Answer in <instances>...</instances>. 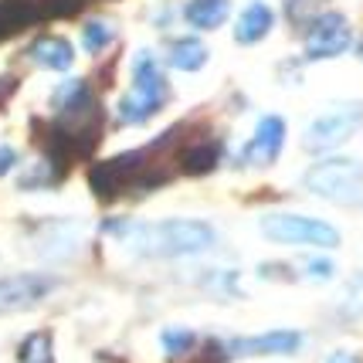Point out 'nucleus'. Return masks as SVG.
<instances>
[{"label": "nucleus", "mask_w": 363, "mask_h": 363, "mask_svg": "<svg viewBox=\"0 0 363 363\" xmlns=\"http://www.w3.org/2000/svg\"><path fill=\"white\" fill-rule=\"evenodd\" d=\"M106 231L116 235L133 252L150 255V258H180V255H201L214 248V228L204 221H157V224H136V221H109Z\"/></svg>", "instance_id": "obj_1"}, {"label": "nucleus", "mask_w": 363, "mask_h": 363, "mask_svg": "<svg viewBox=\"0 0 363 363\" xmlns=\"http://www.w3.org/2000/svg\"><path fill=\"white\" fill-rule=\"evenodd\" d=\"M170 99V82L160 68L153 51H140L133 58V85L129 92L119 99V123L126 126H140L146 119H153Z\"/></svg>", "instance_id": "obj_2"}, {"label": "nucleus", "mask_w": 363, "mask_h": 363, "mask_svg": "<svg viewBox=\"0 0 363 363\" xmlns=\"http://www.w3.org/2000/svg\"><path fill=\"white\" fill-rule=\"evenodd\" d=\"M302 184L309 194H316L323 201L353 207L363 201V163L350 157H330L319 160L316 167H309Z\"/></svg>", "instance_id": "obj_3"}, {"label": "nucleus", "mask_w": 363, "mask_h": 363, "mask_svg": "<svg viewBox=\"0 0 363 363\" xmlns=\"http://www.w3.org/2000/svg\"><path fill=\"white\" fill-rule=\"evenodd\" d=\"M262 235L279 245H306V248H336L340 245V231L330 221L319 218H306V214H265L262 218Z\"/></svg>", "instance_id": "obj_4"}, {"label": "nucleus", "mask_w": 363, "mask_h": 363, "mask_svg": "<svg viewBox=\"0 0 363 363\" xmlns=\"http://www.w3.org/2000/svg\"><path fill=\"white\" fill-rule=\"evenodd\" d=\"M360 126H363V102H340V106L326 109L323 116H316L309 123L306 136H302V146L309 153H330L336 146H343Z\"/></svg>", "instance_id": "obj_5"}, {"label": "nucleus", "mask_w": 363, "mask_h": 363, "mask_svg": "<svg viewBox=\"0 0 363 363\" xmlns=\"http://www.w3.org/2000/svg\"><path fill=\"white\" fill-rule=\"evenodd\" d=\"M150 167L146 160V150H129V153H119L112 160H102L89 170V187L99 201H116L119 194L136 187V180L143 177V170Z\"/></svg>", "instance_id": "obj_6"}, {"label": "nucleus", "mask_w": 363, "mask_h": 363, "mask_svg": "<svg viewBox=\"0 0 363 363\" xmlns=\"http://www.w3.org/2000/svg\"><path fill=\"white\" fill-rule=\"evenodd\" d=\"M353 45V28L343 14H319L309 31H306V58L309 62H326V58H336L343 55L347 48Z\"/></svg>", "instance_id": "obj_7"}, {"label": "nucleus", "mask_w": 363, "mask_h": 363, "mask_svg": "<svg viewBox=\"0 0 363 363\" xmlns=\"http://www.w3.org/2000/svg\"><path fill=\"white\" fill-rule=\"evenodd\" d=\"M55 285H58V279L41 275V272H21V275L0 279V316L4 313H24V309L38 306Z\"/></svg>", "instance_id": "obj_8"}, {"label": "nucleus", "mask_w": 363, "mask_h": 363, "mask_svg": "<svg viewBox=\"0 0 363 363\" xmlns=\"http://www.w3.org/2000/svg\"><path fill=\"white\" fill-rule=\"evenodd\" d=\"M282 143H285V119L282 116H262L258 126H255V136L248 140L241 160L252 163V167H272L279 153H282Z\"/></svg>", "instance_id": "obj_9"}, {"label": "nucleus", "mask_w": 363, "mask_h": 363, "mask_svg": "<svg viewBox=\"0 0 363 363\" xmlns=\"http://www.w3.org/2000/svg\"><path fill=\"white\" fill-rule=\"evenodd\" d=\"M302 347V336L296 330H272L262 336H245L231 340L228 353L231 357H269V353H296Z\"/></svg>", "instance_id": "obj_10"}, {"label": "nucleus", "mask_w": 363, "mask_h": 363, "mask_svg": "<svg viewBox=\"0 0 363 363\" xmlns=\"http://www.w3.org/2000/svg\"><path fill=\"white\" fill-rule=\"evenodd\" d=\"M82 245V228L75 221H51L38 235V252L45 258H68Z\"/></svg>", "instance_id": "obj_11"}, {"label": "nucleus", "mask_w": 363, "mask_h": 363, "mask_svg": "<svg viewBox=\"0 0 363 363\" xmlns=\"http://www.w3.org/2000/svg\"><path fill=\"white\" fill-rule=\"evenodd\" d=\"M28 58L34 65H41V68H51V72H68L72 62H75V51H72V41L62 38V34H41V38L31 41Z\"/></svg>", "instance_id": "obj_12"}, {"label": "nucleus", "mask_w": 363, "mask_h": 363, "mask_svg": "<svg viewBox=\"0 0 363 363\" xmlns=\"http://www.w3.org/2000/svg\"><path fill=\"white\" fill-rule=\"evenodd\" d=\"M272 28H275V11H272L269 4H262V0H252V4L238 14L235 41L238 45H258Z\"/></svg>", "instance_id": "obj_13"}, {"label": "nucleus", "mask_w": 363, "mask_h": 363, "mask_svg": "<svg viewBox=\"0 0 363 363\" xmlns=\"http://www.w3.org/2000/svg\"><path fill=\"white\" fill-rule=\"evenodd\" d=\"M38 21H45L38 0H0V41L14 38Z\"/></svg>", "instance_id": "obj_14"}, {"label": "nucleus", "mask_w": 363, "mask_h": 363, "mask_svg": "<svg viewBox=\"0 0 363 363\" xmlns=\"http://www.w3.org/2000/svg\"><path fill=\"white\" fill-rule=\"evenodd\" d=\"M221 153H224V146L218 140H197V143H190V146H184L177 153V160H180V170L184 174L204 177L221 163Z\"/></svg>", "instance_id": "obj_15"}, {"label": "nucleus", "mask_w": 363, "mask_h": 363, "mask_svg": "<svg viewBox=\"0 0 363 363\" xmlns=\"http://www.w3.org/2000/svg\"><path fill=\"white\" fill-rule=\"evenodd\" d=\"M228 14H231V0H187V7H184L187 24L197 28V31L221 28L224 21H228Z\"/></svg>", "instance_id": "obj_16"}, {"label": "nucleus", "mask_w": 363, "mask_h": 363, "mask_svg": "<svg viewBox=\"0 0 363 363\" xmlns=\"http://www.w3.org/2000/svg\"><path fill=\"white\" fill-rule=\"evenodd\" d=\"M167 62L170 68H180V72H197V68H204L207 62V45L201 38H177L170 51H167Z\"/></svg>", "instance_id": "obj_17"}, {"label": "nucleus", "mask_w": 363, "mask_h": 363, "mask_svg": "<svg viewBox=\"0 0 363 363\" xmlns=\"http://www.w3.org/2000/svg\"><path fill=\"white\" fill-rule=\"evenodd\" d=\"M17 363H55V340L48 330H38L21 340L17 347Z\"/></svg>", "instance_id": "obj_18"}, {"label": "nucleus", "mask_w": 363, "mask_h": 363, "mask_svg": "<svg viewBox=\"0 0 363 363\" xmlns=\"http://www.w3.org/2000/svg\"><path fill=\"white\" fill-rule=\"evenodd\" d=\"M160 347H163V353H167L170 360H180V357L194 353V347H197V333L184 330V326H167V330L160 333Z\"/></svg>", "instance_id": "obj_19"}, {"label": "nucleus", "mask_w": 363, "mask_h": 363, "mask_svg": "<svg viewBox=\"0 0 363 363\" xmlns=\"http://www.w3.org/2000/svg\"><path fill=\"white\" fill-rule=\"evenodd\" d=\"M112 41H116V28H112L109 21H89V24H82V45H85L89 55L106 51Z\"/></svg>", "instance_id": "obj_20"}, {"label": "nucleus", "mask_w": 363, "mask_h": 363, "mask_svg": "<svg viewBox=\"0 0 363 363\" xmlns=\"http://www.w3.org/2000/svg\"><path fill=\"white\" fill-rule=\"evenodd\" d=\"M340 316L343 319H363V272L353 275L340 296Z\"/></svg>", "instance_id": "obj_21"}, {"label": "nucleus", "mask_w": 363, "mask_h": 363, "mask_svg": "<svg viewBox=\"0 0 363 363\" xmlns=\"http://www.w3.org/2000/svg\"><path fill=\"white\" fill-rule=\"evenodd\" d=\"M38 4H41V17L55 21V17H75L89 0H38Z\"/></svg>", "instance_id": "obj_22"}, {"label": "nucleus", "mask_w": 363, "mask_h": 363, "mask_svg": "<svg viewBox=\"0 0 363 363\" xmlns=\"http://www.w3.org/2000/svg\"><path fill=\"white\" fill-rule=\"evenodd\" d=\"M302 272H306L309 279H316V282H326V279H333L336 265H333L330 258H309V262L302 265Z\"/></svg>", "instance_id": "obj_23"}, {"label": "nucleus", "mask_w": 363, "mask_h": 363, "mask_svg": "<svg viewBox=\"0 0 363 363\" xmlns=\"http://www.w3.org/2000/svg\"><path fill=\"white\" fill-rule=\"evenodd\" d=\"M14 167H17V150H14V146H7V143H4V146H0V177H4V174H11Z\"/></svg>", "instance_id": "obj_24"}, {"label": "nucleus", "mask_w": 363, "mask_h": 363, "mask_svg": "<svg viewBox=\"0 0 363 363\" xmlns=\"http://www.w3.org/2000/svg\"><path fill=\"white\" fill-rule=\"evenodd\" d=\"M14 89H17V79L14 75H0V106L14 95Z\"/></svg>", "instance_id": "obj_25"}, {"label": "nucleus", "mask_w": 363, "mask_h": 363, "mask_svg": "<svg viewBox=\"0 0 363 363\" xmlns=\"http://www.w3.org/2000/svg\"><path fill=\"white\" fill-rule=\"evenodd\" d=\"M326 363H360V357H353L350 350H336V353L326 357Z\"/></svg>", "instance_id": "obj_26"}]
</instances>
